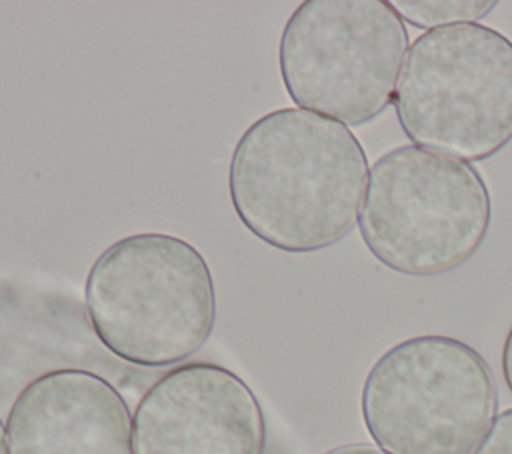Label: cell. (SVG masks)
Listing matches in <instances>:
<instances>
[{"mask_svg": "<svg viewBox=\"0 0 512 454\" xmlns=\"http://www.w3.org/2000/svg\"><path fill=\"white\" fill-rule=\"evenodd\" d=\"M368 172L366 152L348 126L302 108H278L238 138L228 194L250 234L276 250L306 254L352 232Z\"/></svg>", "mask_w": 512, "mask_h": 454, "instance_id": "cell-1", "label": "cell"}, {"mask_svg": "<svg viewBox=\"0 0 512 454\" xmlns=\"http://www.w3.org/2000/svg\"><path fill=\"white\" fill-rule=\"evenodd\" d=\"M84 308L98 340L120 360L172 366L196 354L212 334L214 278L206 258L184 238L128 234L92 262Z\"/></svg>", "mask_w": 512, "mask_h": 454, "instance_id": "cell-2", "label": "cell"}, {"mask_svg": "<svg viewBox=\"0 0 512 454\" xmlns=\"http://www.w3.org/2000/svg\"><path fill=\"white\" fill-rule=\"evenodd\" d=\"M490 222V192L474 166L404 144L372 164L358 230L382 266L428 278L468 262Z\"/></svg>", "mask_w": 512, "mask_h": 454, "instance_id": "cell-3", "label": "cell"}, {"mask_svg": "<svg viewBox=\"0 0 512 454\" xmlns=\"http://www.w3.org/2000/svg\"><path fill=\"white\" fill-rule=\"evenodd\" d=\"M418 148L482 162L512 142V40L484 24L426 30L408 48L392 100Z\"/></svg>", "mask_w": 512, "mask_h": 454, "instance_id": "cell-4", "label": "cell"}, {"mask_svg": "<svg viewBox=\"0 0 512 454\" xmlns=\"http://www.w3.org/2000/svg\"><path fill=\"white\" fill-rule=\"evenodd\" d=\"M496 410L498 388L484 356L444 334L390 346L360 394L364 426L388 454H472Z\"/></svg>", "mask_w": 512, "mask_h": 454, "instance_id": "cell-5", "label": "cell"}, {"mask_svg": "<svg viewBox=\"0 0 512 454\" xmlns=\"http://www.w3.org/2000/svg\"><path fill=\"white\" fill-rule=\"evenodd\" d=\"M406 48L386 0H304L282 28L278 68L298 108L362 126L392 104Z\"/></svg>", "mask_w": 512, "mask_h": 454, "instance_id": "cell-6", "label": "cell"}, {"mask_svg": "<svg viewBox=\"0 0 512 454\" xmlns=\"http://www.w3.org/2000/svg\"><path fill=\"white\" fill-rule=\"evenodd\" d=\"M266 420L252 388L212 362L160 376L132 416V454H264Z\"/></svg>", "mask_w": 512, "mask_h": 454, "instance_id": "cell-7", "label": "cell"}, {"mask_svg": "<svg viewBox=\"0 0 512 454\" xmlns=\"http://www.w3.org/2000/svg\"><path fill=\"white\" fill-rule=\"evenodd\" d=\"M6 440L10 454H132V416L100 374L58 368L20 390Z\"/></svg>", "mask_w": 512, "mask_h": 454, "instance_id": "cell-8", "label": "cell"}, {"mask_svg": "<svg viewBox=\"0 0 512 454\" xmlns=\"http://www.w3.org/2000/svg\"><path fill=\"white\" fill-rule=\"evenodd\" d=\"M390 4L402 20L426 30L478 24L498 6L496 0H396Z\"/></svg>", "mask_w": 512, "mask_h": 454, "instance_id": "cell-9", "label": "cell"}, {"mask_svg": "<svg viewBox=\"0 0 512 454\" xmlns=\"http://www.w3.org/2000/svg\"><path fill=\"white\" fill-rule=\"evenodd\" d=\"M472 454H512V408L500 412Z\"/></svg>", "mask_w": 512, "mask_h": 454, "instance_id": "cell-10", "label": "cell"}, {"mask_svg": "<svg viewBox=\"0 0 512 454\" xmlns=\"http://www.w3.org/2000/svg\"><path fill=\"white\" fill-rule=\"evenodd\" d=\"M500 366H502V376L504 382L508 386V390L512 392V326L504 338V346H502V356H500Z\"/></svg>", "mask_w": 512, "mask_h": 454, "instance_id": "cell-11", "label": "cell"}, {"mask_svg": "<svg viewBox=\"0 0 512 454\" xmlns=\"http://www.w3.org/2000/svg\"><path fill=\"white\" fill-rule=\"evenodd\" d=\"M322 454H388L382 448H376L372 444H342L336 448H330Z\"/></svg>", "mask_w": 512, "mask_h": 454, "instance_id": "cell-12", "label": "cell"}, {"mask_svg": "<svg viewBox=\"0 0 512 454\" xmlns=\"http://www.w3.org/2000/svg\"><path fill=\"white\" fill-rule=\"evenodd\" d=\"M0 454H10L8 452V440H6V426L0 420Z\"/></svg>", "mask_w": 512, "mask_h": 454, "instance_id": "cell-13", "label": "cell"}]
</instances>
